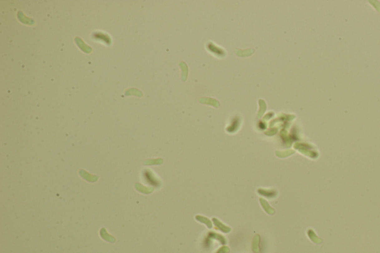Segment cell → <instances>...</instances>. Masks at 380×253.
I'll return each instance as SVG.
<instances>
[{"instance_id":"2","label":"cell","mask_w":380,"mask_h":253,"mask_svg":"<svg viewBox=\"0 0 380 253\" xmlns=\"http://www.w3.org/2000/svg\"><path fill=\"white\" fill-rule=\"evenodd\" d=\"M258 193L261 195L267 197L268 198H273L277 195V192L275 190H267V189H258Z\"/></svg>"},{"instance_id":"3","label":"cell","mask_w":380,"mask_h":253,"mask_svg":"<svg viewBox=\"0 0 380 253\" xmlns=\"http://www.w3.org/2000/svg\"><path fill=\"white\" fill-rule=\"evenodd\" d=\"M259 201H260L262 207H263V209H264V211H265L266 212H267L269 215H273V214H275V209L270 207V206L269 205V203H268L267 202L265 201V200H264V198H260Z\"/></svg>"},{"instance_id":"5","label":"cell","mask_w":380,"mask_h":253,"mask_svg":"<svg viewBox=\"0 0 380 253\" xmlns=\"http://www.w3.org/2000/svg\"><path fill=\"white\" fill-rule=\"evenodd\" d=\"M259 242H260V236L258 235H256L254 237L253 241H252V250L255 253L259 252Z\"/></svg>"},{"instance_id":"8","label":"cell","mask_w":380,"mask_h":253,"mask_svg":"<svg viewBox=\"0 0 380 253\" xmlns=\"http://www.w3.org/2000/svg\"><path fill=\"white\" fill-rule=\"evenodd\" d=\"M230 250L228 246H224L221 247V248L219 249L218 251H217L216 253H229L230 252Z\"/></svg>"},{"instance_id":"1","label":"cell","mask_w":380,"mask_h":253,"mask_svg":"<svg viewBox=\"0 0 380 253\" xmlns=\"http://www.w3.org/2000/svg\"><path fill=\"white\" fill-rule=\"evenodd\" d=\"M212 221H213V223H214V224L215 225V226H216V229H218L219 230L221 231V232H223L224 233H228L231 231L230 227L225 226L224 224H223V223L217 218H215V217L214 218H212Z\"/></svg>"},{"instance_id":"6","label":"cell","mask_w":380,"mask_h":253,"mask_svg":"<svg viewBox=\"0 0 380 253\" xmlns=\"http://www.w3.org/2000/svg\"><path fill=\"white\" fill-rule=\"evenodd\" d=\"M209 236L211 238L216 239V240L220 241L221 244H227V240L225 239L224 237L222 236V235L217 234V233H215V232H209Z\"/></svg>"},{"instance_id":"4","label":"cell","mask_w":380,"mask_h":253,"mask_svg":"<svg viewBox=\"0 0 380 253\" xmlns=\"http://www.w3.org/2000/svg\"><path fill=\"white\" fill-rule=\"evenodd\" d=\"M195 219H196L197 221H199V222L204 223V224L207 225V226L209 229H211L212 227L211 221L209 219L207 218V217L201 216V215H196V216H195Z\"/></svg>"},{"instance_id":"7","label":"cell","mask_w":380,"mask_h":253,"mask_svg":"<svg viewBox=\"0 0 380 253\" xmlns=\"http://www.w3.org/2000/svg\"><path fill=\"white\" fill-rule=\"evenodd\" d=\"M308 236H309V238H310L311 240L313 241V242L316 243V244H320V243L322 241V239H320L316 236V234H315L314 232H313V230L308 231Z\"/></svg>"}]
</instances>
